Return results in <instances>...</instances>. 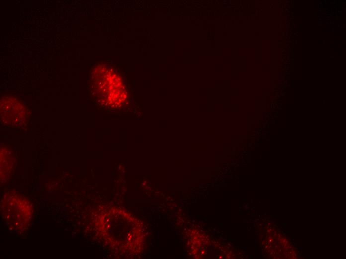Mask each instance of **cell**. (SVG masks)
Instances as JSON below:
<instances>
[{"instance_id": "6da1fadb", "label": "cell", "mask_w": 346, "mask_h": 259, "mask_svg": "<svg viewBox=\"0 0 346 259\" xmlns=\"http://www.w3.org/2000/svg\"><path fill=\"white\" fill-rule=\"evenodd\" d=\"M91 83L93 94L102 106L116 109L127 101L126 87L120 77L112 69L97 66L92 74Z\"/></svg>"}, {"instance_id": "7a4b0ae2", "label": "cell", "mask_w": 346, "mask_h": 259, "mask_svg": "<svg viewBox=\"0 0 346 259\" xmlns=\"http://www.w3.org/2000/svg\"><path fill=\"white\" fill-rule=\"evenodd\" d=\"M3 218L14 229H21L28 225L32 216L29 200L18 193H8L1 205Z\"/></svg>"}, {"instance_id": "3957f363", "label": "cell", "mask_w": 346, "mask_h": 259, "mask_svg": "<svg viewBox=\"0 0 346 259\" xmlns=\"http://www.w3.org/2000/svg\"><path fill=\"white\" fill-rule=\"evenodd\" d=\"M26 109L24 104L14 96H4L0 101V119L9 126H17L24 119Z\"/></svg>"}, {"instance_id": "277c9868", "label": "cell", "mask_w": 346, "mask_h": 259, "mask_svg": "<svg viewBox=\"0 0 346 259\" xmlns=\"http://www.w3.org/2000/svg\"><path fill=\"white\" fill-rule=\"evenodd\" d=\"M11 155L9 153H1V169L5 167V168L1 171V174H3L4 170H6V177H7V174L10 173L11 167L12 166L13 161L11 159Z\"/></svg>"}]
</instances>
